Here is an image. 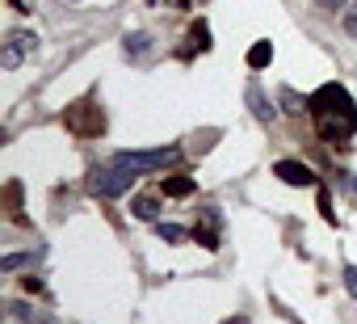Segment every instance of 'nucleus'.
I'll return each instance as SVG.
<instances>
[{
  "label": "nucleus",
  "instance_id": "f257e3e1",
  "mask_svg": "<svg viewBox=\"0 0 357 324\" xmlns=\"http://www.w3.org/2000/svg\"><path fill=\"white\" fill-rule=\"evenodd\" d=\"M311 114H315L319 135H324L328 143H344V139H353V131H357V110H353V97H349L344 84H324V89H315V93H311Z\"/></svg>",
  "mask_w": 357,
  "mask_h": 324
},
{
  "label": "nucleus",
  "instance_id": "f03ea898",
  "mask_svg": "<svg viewBox=\"0 0 357 324\" xmlns=\"http://www.w3.org/2000/svg\"><path fill=\"white\" fill-rule=\"evenodd\" d=\"M114 160H118V165H126V169H135V173H155V169L176 165V160H181V147L164 143V147H147V152H118Z\"/></svg>",
  "mask_w": 357,
  "mask_h": 324
},
{
  "label": "nucleus",
  "instance_id": "7ed1b4c3",
  "mask_svg": "<svg viewBox=\"0 0 357 324\" xmlns=\"http://www.w3.org/2000/svg\"><path fill=\"white\" fill-rule=\"evenodd\" d=\"M135 169H126V165H105V169H93V177H89V190L97 194V198H118V194H126L130 186H135Z\"/></svg>",
  "mask_w": 357,
  "mask_h": 324
},
{
  "label": "nucleus",
  "instance_id": "20e7f679",
  "mask_svg": "<svg viewBox=\"0 0 357 324\" xmlns=\"http://www.w3.org/2000/svg\"><path fill=\"white\" fill-rule=\"evenodd\" d=\"M38 51V34H30V30H9V38H5V47H0V68H22L26 64V55H34Z\"/></svg>",
  "mask_w": 357,
  "mask_h": 324
},
{
  "label": "nucleus",
  "instance_id": "39448f33",
  "mask_svg": "<svg viewBox=\"0 0 357 324\" xmlns=\"http://www.w3.org/2000/svg\"><path fill=\"white\" fill-rule=\"evenodd\" d=\"M273 177H282V182H286V186H294V190L315 186V173H311L307 165H298V160H278V165H273Z\"/></svg>",
  "mask_w": 357,
  "mask_h": 324
},
{
  "label": "nucleus",
  "instance_id": "423d86ee",
  "mask_svg": "<svg viewBox=\"0 0 357 324\" xmlns=\"http://www.w3.org/2000/svg\"><path fill=\"white\" fill-rule=\"evenodd\" d=\"M278 110L290 114V118H303L311 110V97H298L294 89H278Z\"/></svg>",
  "mask_w": 357,
  "mask_h": 324
},
{
  "label": "nucleus",
  "instance_id": "0eeeda50",
  "mask_svg": "<svg viewBox=\"0 0 357 324\" xmlns=\"http://www.w3.org/2000/svg\"><path fill=\"white\" fill-rule=\"evenodd\" d=\"M194 240L202 249H219V211H206V223L194 228Z\"/></svg>",
  "mask_w": 357,
  "mask_h": 324
},
{
  "label": "nucleus",
  "instance_id": "6e6552de",
  "mask_svg": "<svg viewBox=\"0 0 357 324\" xmlns=\"http://www.w3.org/2000/svg\"><path fill=\"white\" fill-rule=\"evenodd\" d=\"M130 215H135V219H143V223H155V215H160V198H151V194H135Z\"/></svg>",
  "mask_w": 357,
  "mask_h": 324
},
{
  "label": "nucleus",
  "instance_id": "1a4fd4ad",
  "mask_svg": "<svg viewBox=\"0 0 357 324\" xmlns=\"http://www.w3.org/2000/svg\"><path fill=\"white\" fill-rule=\"evenodd\" d=\"M248 105H252V114H257L261 122H273V118H278V105H273L261 89H248Z\"/></svg>",
  "mask_w": 357,
  "mask_h": 324
},
{
  "label": "nucleus",
  "instance_id": "9d476101",
  "mask_svg": "<svg viewBox=\"0 0 357 324\" xmlns=\"http://www.w3.org/2000/svg\"><path fill=\"white\" fill-rule=\"evenodd\" d=\"M265 64H273V43H265V38H261V43H252V51H248V68H252V72H261Z\"/></svg>",
  "mask_w": 357,
  "mask_h": 324
},
{
  "label": "nucleus",
  "instance_id": "9b49d317",
  "mask_svg": "<svg viewBox=\"0 0 357 324\" xmlns=\"http://www.w3.org/2000/svg\"><path fill=\"white\" fill-rule=\"evenodd\" d=\"M122 43H126V55H130V59H135V55L143 59V55L151 51V34H143V30H135V34H126Z\"/></svg>",
  "mask_w": 357,
  "mask_h": 324
},
{
  "label": "nucleus",
  "instance_id": "f8f14e48",
  "mask_svg": "<svg viewBox=\"0 0 357 324\" xmlns=\"http://www.w3.org/2000/svg\"><path fill=\"white\" fill-rule=\"evenodd\" d=\"M164 194L168 198H190L194 194V182L190 177H164Z\"/></svg>",
  "mask_w": 357,
  "mask_h": 324
},
{
  "label": "nucleus",
  "instance_id": "ddd939ff",
  "mask_svg": "<svg viewBox=\"0 0 357 324\" xmlns=\"http://www.w3.org/2000/svg\"><path fill=\"white\" fill-rule=\"evenodd\" d=\"M155 236H160V240H168V244H181V240H190V232H185L181 223H155Z\"/></svg>",
  "mask_w": 357,
  "mask_h": 324
},
{
  "label": "nucleus",
  "instance_id": "4468645a",
  "mask_svg": "<svg viewBox=\"0 0 357 324\" xmlns=\"http://www.w3.org/2000/svg\"><path fill=\"white\" fill-rule=\"evenodd\" d=\"M13 311H17V320H22V324H55V320L38 316V311H34V307H26V303H13Z\"/></svg>",
  "mask_w": 357,
  "mask_h": 324
},
{
  "label": "nucleus",
  "instance_id": "2eb2a0df",
  "mask_svg": "<svg viewBox=\"0 0 357 324\" xmlns=\"http://www.w3.org/2000/svg\"><path fill=\"white\" fill-rule=\"evenodd\" d=\"M30 261H34L30 253H9L5 261H0V270H5V274H13V270H22V265H30Z\"/></svg>",
  "mask_w": 357,
  "mask_h": 324
},
{
  "label": "nucleus",
  "instance_id": "dca6fc26",
  "mask_svg": "<svg viewBox=\"0 0 357 324\" xmlns=\"http://www.w3.org/2000/svg\"><path fill=\"white\" fill-rule=\"evenodd\" d=\"M344 30L357 34V0H349V9H344Z\"/></svg>",
  "mask_w": 357,
  "mask_h": 324
},
{
  "label": "nucleus",
  "instance_id": "f3484780",
  "mask_svg": "<svg viewBox=\"0 0 357 324\" xmlns=\"http://www.w3.org/2000/svg\"><path fill=\"white\" fill-rule=\"evenodd\" d=\"M319 13H336V9H349V0H315Z\"/></svg>",
  "mask_w": 357,
  "mask_h": 324
},
{
  "label": "nucleus",
  "instance_id": "a211bd4d",
  "mask_svg": "<svg viewBox=\"0 0 357 324\" xmlns=\"http://www.w3.org/2000/svg\"><path fill=\"white\" fill-rule=\"evenodd\" d=\"M194 47L211 51V30H206V26H194Z\"/></svg>",
  "mask_w": 357,
  "mask_h": 324
},
{
  "label": "nucleus",
  "instance_id": "6ab92c4d",
  "mask_svg": "<svg viewBox=\"0 0 357 324\" xmlns=\"http://www.w3.org/2000/svg\"><path fill=\"white\" fill-rule=\"evenodd\" d=\"M344 286L357 295V265H344Z\"/></svg>",
  "mask_w": 357,
  "mask_h": 324
},
{
  "label": "nucleus",
  "instance_id": "aec40b11",
  "mask_svg": "<svg viewBox=\"0 0 357 324\" xmlns=\"http://www.w3.org/2000/svg\"><path fill=\"white\" fill-rule=\"evenodd\" d=\"M336 182H340L349 194H357V182H353V173H336Z\"/></svg>",
  "mask_w": 357,
  "mask_h": 324
},
{
  "label": "nucleus",
  "instance_id": "412c9836",
  "mask_svg": "<svg viewBox=\"0 0 357 324\" xmlns=\"http://www.w3.org/2000/svg\"><path fill=\"white\" fill-rule=\"evenodd\" d=\"M319 211H324V215L332 219V202H328V190H319Z\"/></svg>",
  "mask_w": 357,
  "mask_h": 324
},
{
  "label": "nucleus",
  "instance_id": "4be33fe9",
  "mask_svg": "<svg viewBox=\"0 0 357 324\" xmlns=\"http://www.w3.org/2000/svg\"><path fill=\"white\" fill-rule=\"evenodd\" d=\"M223 324H248V320H244V316H231V320H223Z\"/></svg>",
  "mask_w": 357,
  "mask_h": 324
},
{
  "label": "nucleus",
  "instance_id": "5701e85b",
  "mask_svg": "<svg viewBox=\"0 0 357 324\" xmlns=\"http://www.w3.org/2000/svg\"><path fill=\"white\" fill-rule=\"evenodd\" d=\"M172 5H176V9H190V0H172Z\"/></svg>",
  "mask_w": 357,
  "mask_h": 324
},
{
  "label": "nucleus",
  "instance_id": "b1692460",
  "mask_svg": "<svg viewBox=\"0 0 357 324\" xmlns=\"http://www.w3.org/2000/svg\"><path fill=\"white\" fill-rule=\"evenodd\" d=\"M151 5H155V0H151Z\"/></svg>",
  "mask_w": 357,
  "mask_h": 324
}]
</instances>
